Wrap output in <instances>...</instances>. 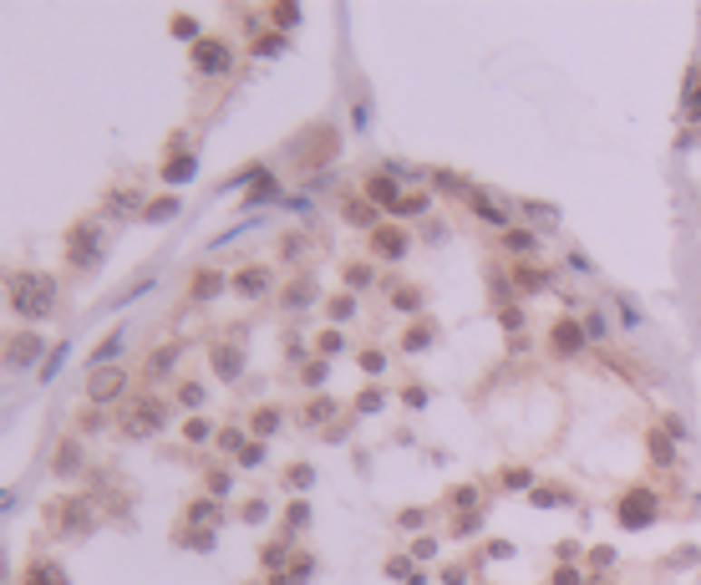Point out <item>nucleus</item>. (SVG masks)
Returning <instances> with one entry per match:
<instances>
[{"mask_svg": "<svg viewBox=\"0 0 701 585\" xmlns=\"http://www.w3.org/2000/svg\"><path fill=\"white\" fill-rule=\"evenodd\" d=\"M56 306V280L52 275H36V270H15L11 275V311L26 316V321H41L52 316Z\"/></svg>", "mask_w": 701, "mask_h": 585, "instance_id": "obj_1", "label": "nucleus"}, {"mask_svg": "<svg viewBox=\"0 0 701 585\" xmlns=\"http://www.w3.org/2000/svg\"><path fill=\"white\" fill-rule=\"evenodd\" d=\"M168 407L158 403V397H132L128 407H122V433L128 438H153L158 428H163Z\"/></svg>", "mask_w": 701, "mask_h": 585, "instance_id": "obj_2", "label": "nucleus"}, {"mask_svg": "<svg viewBox=\"0 0 701 585\" xmlns=\"http://www.w3.org/2000/svg\"><path fill=\"white\" fill-rule=\"evenodd\" d=\"M656 514H661V499L650 494V489H625L620 504H615V520H620L625 530H646Z\"/></svg>", "mask_w": 701, "mask_h": 585, "instance_id": "obj_3", "label": "nucleus"}, {"mask_svg": "<svg viewBox=\"0 0 701 585\" xmlns=\"http://www.w3.org/2000/svg\"><path fill=\"white\" fill-rule=\"evenodd\" d=\"M66 260H72V265H97V260H102V224H72Z\"/></svg>", "mask_w": 701, "mask_h": 585, "instance_id": "obj_4", "label": "nucleus"}, {"mask_svg": "<svg viewBox=\"0 0 701 585\" xmlns=\"http://www.w3.org/2000/svg\"><path fill=\"white\" fill-rule=\"evenodd\" d=\"M122 392H128V372H122V366H97V372L87 377V397H92V403H117Z\"/></svg>", "mask_w": 701, "mask_h": 585, "instance_id": "obj_5", "label": "nucleus"}, {"mask_svg": "<svg viewBox=\"0 0 701 585\" xmlns=\"http://www.w3.org/2000/svg\"><path fill=\"white\" fill-rule=\"evenodd\" d=\"M193 66H199L204 77H224L234 66V52L224 41H193Z\"/></svg>", "mask_w": 701, "mask_h": 585, "instance_id": "obj_6", "label": "nucleus"}, {"mask_svg": "<svg viewBox=\"0 0 701 585\" xmlns=\"http://www.w3.org/2000/svg\"><path fill=\"white\" fill-rule=\"evenodd\" d=\"M585 326L574 321V316H560V321H554V331H549V346H554V356H579V351H585Z\"/></svg>", "mask_w": 701, "mask_h": 585, "instance_id": "obj_7", "label": "nucleus"}, {"mask_svg": "<svg viewBox=\"0 0 701 585\" xmlns=\"http://www.w3.org/2000/svg\"><path fill=\"white\" fill-rule=\"evenodd\" d=\"M371 255H382V260H402V255H407V234L396 229V224H376V229H371Z\"/></svg>", "mask_w": 701, "mask_h": 585, "instance_id": "obj_8", "label": "nucleus"}, {"mask_svg": "<svg viewBox=\"0 0 701 585\" xmlns=\"http://www.w3.org/2000/svg\"><path fill=\"white\" fill-rule=\"evenodd\" d=\"M366 199H371V204H382V209H392V214H396L407 194H396V183L386 179V173H376V179H366Z\"/></svg>", "mask_w": 701, "mask_h": 585, "instance_id": "obj_9", "label": "nucleus"}, {"mask_svg": "<svg viewBox=\"0 0 701 585\" xmlns=\"http://www.w3.org/2000/svg\"><path fill=\"white\" fill-rule=\"evenodd\" d=\"M234 290H239V296H249V300L265 296V290H269V270H265V265H244V270L234 275Z\"/></svg>", "mask_w": 701, "mask_h": 585, "instance_id": "obj_10", "label": "nucleus"}, {"mask_svg": "<svg viewBox=\"0 0 701 585\" xmlns=\"http://www.w3.org/2000/svg\"><path fill=\"white\" fill-rule=\"evenodd\" d=\"M341 214L351 224H361V229H376V204H371V199H346Z\"/></svg>", "mask_w": 701, "mask_h": 585, "instance_id": "obj_11", "label": "nucleus"}, {"mask_svg": "<svg viewBox=\"0 0 701 585\" xmlns=\"http://www.w3.org/2000/svg\"><path fill=\"white\" fill-rule=\"evenodd\" d=\"M26 585H66V570L56 565V560H36L26 570Z\"/></svg>", "mask_w": 701, "mask_h": 585, "instance_id": "obj_12", "label": "nucleus"}, {"mask_svg": "<svg viewBox=\"0 0 701 585\" xmlns=\"http://www.w3.org/2000/svg\"><path fill=\"white\" fill-rule=\"evenodd\" d=\"M5 351H11V366H31V356H41V341L26 331V336H11Z\"/></svg>", "mask_w": 701, "mask_h": 585, "instance_id": "obj_13", "label": "nucleus"}, {"mask_svg": "<svg viewBox=\"0 0 701 585\" xmlns=\"http://www.w3.org/2000/svg\"><path fill=\"white\" fill-rule=\"evenodd\" d=\"M214 372H219V377H224V382H234V377H239V372H244L239 351H234V346H219V351H214Z\"/></svg>", "mask_w": 701, "mask_h": 585, "instance_id": "obj_14", "label": "nucleus"}, {"mask_svg": "<svg viewBox=\"0 0 701 585\" xmlns=\"http://www.w3.org/2000/svg\"><path fill=\"white\" fill-rule=\"evenodd\" d=\"M219 290H224V275H219V270H199V280H193V300H214Z\"/></svg>", "mask_w": 701, "mask_h": 585, "instance_id": "obj_15", "label": "nucleus"}, {"mask_svg": "<svg viewBox=\"0 0 701 585\" xmlns=\"http://www.w3.org/2000/svg\"><path fill=\"white\" fill-rule=\"evenodd\" d=\"M646 448H650V458H656V463H671V458H676V443L671 438H666V433L661 428H650V438H646Z\"/></svg>", "mask_w": 701, "mask_h": 585, "instance_id": "obj_16", "label": "nucleus"}, {"mask_svg": "<svg viewBox=\"0 0 701 585\" xmlns=\"http://www.w3.org/2000/svg\"><path fill=\"white\" fill-rule=\"evenodd\" d=\"M193 169H199V163H193L189 153H183V158H168V163H163V179H168V183H189Z\"/></svg>", "mask_w": 701, "mask_h": 585, "instance_id": "obj_17", "label": "nucleus"}, {"mask_svg": "<svg viewBox=\"0 0 701 585\" xmlns=\"http://www.w3.org/2000/svg\"><path fill=\"white\" fill-rule=\"evenodd\" d=\"M513 275H519V280H513L519 290H544L549 286V270H539V265H519Z\"/></svg>", "mask_w": 701, "mask_h": 585, "instance_id": "obj_18", "label": "nucleus"}, {"mask_svg": "<svg viewBox=\"0 0 701 585\" xmlns=\"http://www.w3.org/2000/svg\"><path fill=\"white\" fill-rule=\"evenodd\" d=\"M173 362H179V346H158L153 362H148V377H163V372H173Z\"/></svg>", "mask_w": 701, "mask_h": 585, "instance_id": "obj_19", "label": "nucleus"}, {"mask_svg": "<svg viewBox=\"0 0 701 585\" xmlns=\"http://www.w3.org/2000/svg\"><path fill=\"white\" fill-rule=\"evenodd\" d=\"M472 209H478V219H488V224H503L509 214H503V204H493V199H483V194H472Z\"/></svg>", "mask_w": 701, "mask_h": 585, "instance_id": "obj_20", "label": "nucleus"}, {"mask_svg": "<svg viewBox=\"0 0 701 585\" xmlns=\"http://www.w3.org/2000/svg\"><path fill=\"white\" fill-rule=\"evenodd\" d=\"M433 183H437V189H447V194H468V179H462V173L433 169Z\"/></svg>", "mask_w": 701, "mask_h": 585, "instance_id": "obj_21", "label": "nucleus"}, {"mask_svg": "<svg viewBox=\"0 0 701 585\" xmlns=\"http://www.w3.org/2000/svg\"><path fill=\"white\" fill-rule=\"evenodd\" d=\"M310 296H316V280H306V275H300V280H295V286L285 290V306H306Z\"/></svg>", "mask_w": 701, "mask_h": 585, "instance_id": "obj_22", "label": "nucleus"}, {"mask_svg": "<svg viewBox=\"0 0 701 585\" xmlns=\"http://www.w3.org/2000/svg\"><path fill=\"white\" fill-rule=\"evenodd\" d=\"M503 245L519 249V255H529V249L539 245V234H529V229H509V234H503Z\"/></svg>", "mask_w": 701, "mask_h": 585, "instance_id": "obj_23", "label": "nucleus"}, {"mask_svg": "<svg viewBox=\"0 0 701 585\" xmlns=\"http://www.w3.org/2000/svg\"><path fill=\"white\" fill-rule=\"evenodd\" d=\"M117 346H122V331H112V336H107V341H102V346L92 351V362H97V366H112Z\"/></svg>", "mask_w": 701, "mask_h": 585, "instance_id": "obj_24", "label": "nucleus"}, {"mask_svg": "<svg viewBox=\"0 0 701 585\" xmlns=\"http://www.w3.org/2000/svg\"><path fill=\"white\" fill-rule=\"evenodd\" d=\"M142 214H148V219H173V214H179V199L168 194V199H153V204L142 209Z\"/></svg>", "mask_w": 701, "mask_h": 585, "instance_id": "obj_25", "label": "nucleus"}, {"mask_svg": "<svg viewBox=\"0 0 701 585\" xmlns=\"http://www.w3.org/2000/svg\"><path fill=\"white\" fill-rule=\"evenodd\" d=\"M371 280H376V270H371V265H351V270H346V286H351V290H366Z\"/></svg>", "mask_w": 701, "mask_h": 585, "instance_id": "obj_26", "label": "nucleus"}, {"mask_svg": "<svg viewBox=\"0 0 701 585\" xmlns=\"http://www.w3.org/2000/svg\"><path fill=\"white\" fill-rule=\"evenodd\" d=\"M275 428H280V413H275V407H259V413H255V433H259V438H269Z\"/></svg>", "mask_w": 701, "mask_h": 585, "instance_id": "obj_27", "label": "nucleus"}, {"mask_svg": "<svg viewBox=\"0 0 701 585\" xmlns=\"http://www.w3.org/2000/svg\"><path fill=\"white\" fill-rule=\"evenodd\" d=\"M285 41H290V31H275V36H265V41H259L255 52H259V56H275V52H285Z\"/></svg>", "mask_w": 701, "mask_h": 585, "instance_id": "obj_28", "label": "nucleus"}, {"mask_svg": "<svg viewBox=\"0 0 701 585\" xmlns=\"http://www.w3.org/2000/svg\"><path fill=\"white\" fill-rule=\"evenodd\" d=\"M112 209H117V214H132V209H138V189H122V194H112Z\"/></svg>", "mask_w": 701, "mask_h": 585, "instance_id": "obj_29", "label": "nucleus"}, {"mask_svg": "<svg viewBox=\"0 0 701 585\" xmlns=\"http://www.w3.org/2000/svg\"><path fill=\"white\" fill-rule=\"evenodd\" d=\"M77 468V443H66L62 453H56V473H72Z\"/></svg>", "mask_w": 701, "mask_h": 585, "instance_id": "obj_30", "label": "nucleus"}, {"mask_svg": "<svg viewBox=\"0 0 701 585\" xmlns=\"http://www.w3.org/2000/svg\"><path fill=\"white\" fill-rule=\"evenodd\" d=\"M534 504H570L564 489H534Z\"/></svg>", "mask_w": 701, "mask_h": 585, "instance_id": "obj_31", "label": "nucleus"}, {"mask_svg": "<svg viewBox=\"0 0 701 585\" xmlns=\"http://www.w3.org/2000/svg\"><path fill=\"white\" fill-rule=\"evenodd\" d=\"M189 520H193V524H214V520H219V509H214V504H193V509H189Z\"/></svg>", "mask_w": 701, "mask_h": 585, "instance_id": "obj_32", "label": "nucleus"}, {"mask_svg": "<svg viewBox=\"0 0 701 585\" xmlns=\"http://www.w3.org/2000/svg\"><path fill=\"white\" fill-rule=\"evenodd\" d=\"M183 438H189V443H209V423H204V417H193L189 428H183Z\"/></svg>", "mask_w": 701, "mask_h": 585, "instance_id": "obj_33", "label": "nucleus"}, {"mask_svg": "<svg viewBox=\"0 0 701 585\" xmlns=\"http://www.w3.org/2000/svg\"><path fill=\"white\" fill-rule=\"evenodd\" d=\"M422 306V290H396V311H417Z\"/></svg>", "mask_w": 701, "mask_h": 585, "instance_id": "obj_34", "label": "nucleus"}, {"mask_svg": "<svg viewBox=\"0 0 701 585\" xmlns=\"http://www.w3.org/2000/svg\"><path fill=\"white\" fill-rule=\"evenodd\" d=\"M173 36H183V41H193L199 36V26H193L189 15H173Z\"/></svg>", "mask_w": 701, "mask_h": 585, "instance_id": "obj_35", "label": "nucleus"}, {"mask_svg": "<svg viewBox=\"0 0 701 585\" xmlns=\"http://www.w3.org/2000/svg\"><path fill=\"white\" fill-rule=\"evenodd\" d=\"M427 341H433V331H427V326H417V331H407V336H402V346H427Z\"/></svg>", "mask_w": 701, "mask_h": 585, "instance_id": "obj_36", "label": "nucleus"}, {"mask_svg": "<svg viewBox=\"0 0 701 585\" xmlns=\"http://www.w3.org/2000/svg\"><path fill=\"white\" fill-rule=\"evenodd\" d=\"M219 448H224V453H244L249 443H239V433H219Z\"/></svg>", "mask_w": 701, "mask_h": 585, "instance_id": "obj_37", "label": "nucleus"}, {"mask_svg": "<svg viewBox=\"0 0 701 585\" xmlns=\"http://www.w3.org/2000/svg\"><path fill=\"white\" fill-rule=\"evenodd\" d=\"M498 321L509 326V331H519V326H523V311H519V306H503V311H498Z\"/></svg>", "mask_w": 701, "mask_h": 585, "instance_id": "obj_38", "label": "nucleus"}, {"mask_svg": "<svg viewBox=\"0 0 701 585\" xmlns=\"http://www.w3.org/2000/svg\"><path fill=\"white\" fill-rule=\"evenodd\" d=\"M275 21H280V26H285V31H290V26H295V21H300V11H295V5H275Z\"/></svg>", "mask_w": 701, "mask_h": 585, "instance_id": "obj_39", "label": "nucleus"}, {"mask_svg": "<svg viewBox=\"0 0 701 585\" xmlns=\"http://www.w3.org/2000/svg\"><path fill=\"white\" fill-rule=\"evenodd\" d=\"M361 366H366V372H382L386 356H382V351H361Z\"/></svg>", "mask_w": 701, "mask_h": 585, "instance_id": "obj_40", "label": "nucleus"}, {"mask_svg": "<svg viewBox=\"0 0 701 585\" xmlns=\"http://www.w3.org/2000/svg\"><path fill=\"white\" fill-rule=\"evenodd\" d=\"M361 413H376V407H382V392H376V387H371V392H361Z\"/></svg>", "mask_w": 701, "mask_h": 585, "instance_id": "obj_41", "label": "nucleus"}, {"mask_svg": "<svg viewBox=\"0 0 701 585\" xmlns=\"http://www.w3.org/2000/svg\"><path fill=\"white\" fill-rule=\"evenodd\" d=\"M290 483H295V489H310V468L295 463V468H290Z\"/></svg>", "mask_w": 701, "mask_h": 585, "instance_id": "obj_42", "label": "nucleus"}, {"mask_svg": "<svg viewBox=\"0 0 701 585\" xmlns=\"http://www.w3.org/2000/svg\"><path fill=\"white\" fill-rule=\"evenodd\" d=\"M453 534H478V514H462V520L453 524Z\"/></svg>", "mask_w": 701, "mask_h": 585, "instance_id": "obj_43", "label": "nucleus"}, {"mask_svg": "<svg viewBox=\"0 0 701 585\" xmlns=\"http://www.w3.org/2000/svg\"><path fill=\"white\" fill-rule=\"evenodd\" d=\"M554 585H579V570H570V565H560V570H554Z\"/></svg>", "mask_w": 701, "mask_h": 585, "instance_id": "obj_44", "label": "nucleus"}, {"mask_svg": "<svg viewBox=\"0 0 701 585\" xmlns=\"http://www.w3.org/2000/svg\"><path fill=\"white\" fill-rule=\"evenodd\" d=\"M691 117L701 122V77H691Z\"/></svg>", "mask_w": 701, "mask_h": 585, "instance_id": "obj_45", "label": "nucleus"}, {"mask_svg": "<svg viewBox=\"0 0 701 585\" xmlns=\"http://www.w3.org/2000/svg\"><path fill=\"white\" fill-rule=\"evenodd\" d=\"M331 351H341V336H336V331H326V336H320V356H331Z\"/></svg>", "mask_w": 701, "mask_h": 585, "instance_id": "obj_46", "label": "nucleus"}, {"mask_svg": "<svg viewBox=\"0 0 701 585\" xmlns=\"http://www.w3.org/2000/svg\"><path fill=\"white\" fill-rule=\"evenodd\" d=\"M179 397H183V407H199V403H204V387H183Z\"/></svg>", "mask_w": 701, "mask_h": 585, "instance_id": "obj_47", "label": "nucleus"}, {"mask_svg": "<svg viewBox=\"0 0 701 585\" xmlns=\"http://www.w3.org/2000/svg\"><path fill=\"white\" fill-rule=\"evenodd\" d=\"M610 565H615V550L599 545V550H595V570H610Z\"/></svg>", "mask_w": 701, "mask_h": 585, "instance_id": "obj_48", "label": "nucleus"}, {"mask_svg": "<svg viewBox=\"0 0 701 585\" xmlns=\"http://www.w3.org/2000/svg\"><path fill=\"white\" fill-rule=\"evenodd\" d=\"M209 489H214V494H229V473H209Z\"/></svg>", "mask_w": 701, "mask_h": 585, "instance_id": "obj_49", "label": "nucleus"}, {"mask_svg": "<svg viewBox=\"0 0 701 585\" xmlns=\"http://www.w3.org/2000/svg\"><path fill=\"white\" fill-rule=\"evenodd\" d=\"M326 413H331V403H310V407H306V423H320Z\"/></svg>", "mask_w": 701, "mask_h": 585, "instance_id": "obj_50", "label": "nucleus"}, {"mask_svg": "<svg viewBox=\"0 0 701 585\" xmlns=\"http://www.w3.org/2000/svg\"><path fill=\"white\" fill-rule=\"evenodd\" d=\"M472 499H478V489H458V494H453V504H458V509H472Z\"/></svg>", "mask_w": 701, "mask_h": 585, "instance_id": "obj_51", "label": "nucleus"}, {"mask_svg": "<svg viewBox=\"0 0 701 585\" xmlns=\"http://www.w3.org/2000/svg\"><path fill=\"white\" fill-rule=\"evenodd\" d=\"M239 458H244V463H259V458H265V443H249V448H244Z\"/></svg>", "mask_w": 701, "mask_h": 585, "instance_id": "obj_52", "label": "nucleus"}, {"mask_svg": "<svg viewBox=\"0 0 701 585\" xmlns=\"http://www.w3.org/2000/svg\"><path fill=\"white\" fill-rule=\"evenodd\" d=\"M285 520H290V530H300V524H306V520H310V514H306V504H295V509H290V514H285Z\"/></svg>", "mask_w": 701, "mask_h": 585, "instance_id": "obj_53", "label": "nucleus"}, {"mask_svg": "<svg viewBox=\"0 0 701 585\" xmlns=\"http://www.w3.org/2000/svg\"><path fill=\"white\" fill-rule=\"evenodd\" d=\"M585 331L589 336H605V316H585Z\"/></svg>", "mask_w": 701, "mask_h": 585, "instance_id": "obj_54", "label": "nucleus"}, {"mask_svg": "<svg viewBox=\"0 0 701 585\" xmlns=\"http://www.w3.org/2000/svg\"><path fill=\"white\" fill-rule=\"evenodd\" d=\"M265 565H269V570H280V565H285V550H280V545L265 550Z\"/></svg>", "mask_w": 701, "mask_h": 585, "instance_id": "obj_55", "label": "nucleus"}, {"mask_svg": "<svg viewBox=\"0 0 701 585\" xmlns=\"http://www.w3.org/2000/svg\"><path fill=\"white\" fill-rule=\"evenodd\" d=\"M503 483H509V489H523V483H529V473H523V468H509V479H503Z\"/></svg>", "mask_w": 701, "mask_h": 585, "instance_id": "obj_56", "label": "nucleus"}, {"mask_svg": "<svg viewBox=\"0 0 701 585\" xmlns=\"http://www.w3.org/2000/svg\"><path fill=\"white\" fill-rule=\"evenodd\" d=\"M402 397H407V407H422V403H427V392H422V387H407Z\"/></svg>", "mask_w": 701, "mask_h": 585, "instance_id": "obj_57", "label": "nucleus"}]
</instances>
